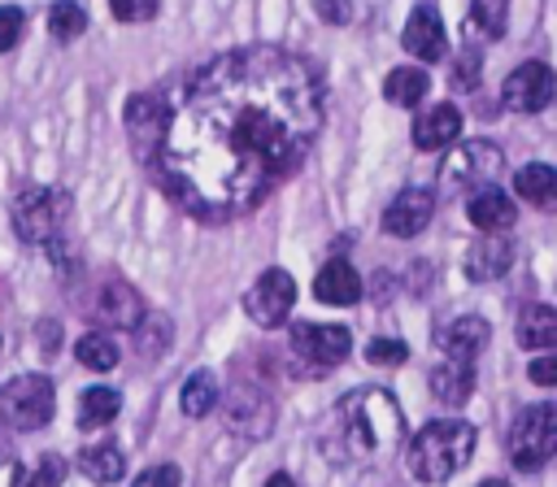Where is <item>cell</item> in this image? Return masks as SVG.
Instances as JSON below:
<instances>
[{"mask_svg": "<svg viewBox=\"0 0 557 487\" xmlns=\"http://www.w3.org/2000/svg\"><path fill=\"white\" fill-rule=\"evenodd\" d=\"M322 117L326 87L309 57L231 48L161 96V135L144 165L183 213L231 222L300 170Z\"/></svg>", "mask_w": 557, "mask_h": 487, "instance_id": "obj_1", "label": "cell"}, {"mask_svg": "<svg viewBox=\"0 0 557 487\" xmlns=\"http://www.w3.org/2000/svg\"><path fill=\"white\" fill-rule=\"evenodd\" d=\"M405 435L400 404L383 387H357L344 400L331 404L326 426H322V448L331 461H352V465H379L392 457V448Z\"/></svg>", "mask_w": 557, "mask_h": 487, "instance_id": "obj_2", "label": "cell"}, {"mask_svg": "<svg viewBox=\"0 0 557 487\" xmlns=\"http://www.w3.org/2000/svg\"><path fill=\"white\" fill-rule=\"evenodd\" d=\"M474 452V426L461 417H435L409 439V474L418 483L453 478Z\"/></svg>", "mask_w": 557, "mask_h": 487, "instance_id": "obj_3", "label": "cell"}, {"mask_svg": "<svg viewBox=\"0 0 557 487\" xmlns=\"http://www.w3.org/2000/svg\"><path fill=\"white\" fill-rule=\"evenodd\" d=\"M500 165H505V157H500V148L492 139H461L440 161V187L448 196H466V191L474 196L479 187H492L496 183Z\"/></svg>", "mask_w": 557, "mask_h": 487, "instance_id": "obj_4", "label": "cell"}, {"mask_svg": "<svg viewBox=\"0 0 557 487\" xmlns=\"http://www.w3.org/2000/svg\"><path fill=\"white\" fill-rule=\"evenodd\" d=\"M70 217V196L61 187H26L13 200V230L26 244H52Z\"/></svg>", "mask_w": 557, "mask_h": 487, "instance_id": "obj_5", "label": "cell"}, {"mask_svg": "<svg viewBox=\"0 0 557 487\" xmlns=\"http://www.w3.org/2000/svg\"><path fill=\"white\" fill-rule=\"evenodd\" d=\"M557 457V404H527L509 426V461L518 470H540Z\"/></svg>", "mask_w": 557, "mask_h": 487, "instance_id": "obj_6", "label": "cell"}, {"mask_svg": "<svg viewBox=\"0 0 557 487\" xmlns=\"http://www.w3.org/2000/svg\"><path fill=\"white\" fill-rule=\"evenodd\" d=\"M52 409H57V391H52V378H44V374H13L0 387V417L13 430L48 426Z\"/></svg>", "mask_w": 557, "mask_h": 487, "instance_id": "obj_7", "label": "cell"}, {"mask_svg": "<svg viewBox=\"0 0 557 487\" xmlns=\"http://www.w3.org/2000/svg\"><path fill=\"white\" fill-rule=\"evenodd\" d=\"M83 317L100 322V326H122V330H139L144 322V300L126 278H100L83 304Z\"/></svg>", "mask_w": 557, "mask_h": 487, "instance_id": "obj_8", "label": "cell"}, {"mask_svg": "<svg viewBox=\"0 0 557 487\" xmlns=\"http://www.w3.org/2000/svg\"><path fill=\"white\" fill-rule=\"evenodd\" d=\"M292 304H296V283H292L287 270H265V274L244 291V313H248L257 326H265V330L283 326L287 313H292Z\"/></svg>", "mask_w": 557, "mask_h": 487, "instance_id": "obj_9", "label": "cell"}, {"mask_svg": "<svg viewBox=\"0 0 557 487\" xmlns=\"http://www.w3.org/2000/svg\"><path fill=\"white\" fill-rule=\"evenodd\" d=\"M348 348H352V335L339 322H296L292 326V352L309 365L331 370V365L348 361Z\"/></svg>", "mask_w": 557, "mask_h": 487, "instance_id": "obj_10", "label": "cell"}, {"mask_svg": "<svg viewBox=\"0 0 557 487\" xmlns=\"http://www.w3.org/2000/svg\"><path fill=\"white\" fill-rule=\"evenodd\" d=\"M553 96H557V74L544 61H522L518 70H509L500 87V100L513 113H540L553 104Z\"/></svg>", "mask_w": 557, "mask_h": 487, "instance_id": "obj_11", "label": "cell"}, {"mask_svg": "<svg viewBox=\"0 0 557 487\" xmlns=\"http://www.w3.org/2000/svg\"><path fill=\"white\" fill-rule=\"evenodd\" d=\"M226 426L231 430H244L252 439L270 435L274 426V400L257 387V383H239L231 396H226Z\"/></svg>", "mask_w": 557, "mask_h": 487, "instance_id": "obj_12", "label": "cell"}, {"mask_svg": "<svg viewBox=\"0 0 557 487\" xmlns=\"http://www.w3.org/2000/svg\"><path fill=\"white\" fill-rule=\"evenodd\" d=\"M431 213H435V191L431 187H405L383 209V230L396 239H413L431 222Z\"/></svg>", "mask_w": 557, "mask_h": 487, "instance_id": "obj_13", "label": "cell"}, {"mask_svg": "<svg viewBox=\"0 0 557 487\" xmlns=\"http://www.w3.org/2000/svg\"><path fill=\"white\" fill-rule=\"evenodd\" d=\"M400 43L418 61H444L448 57V35H444V22H440V9L435 4H418L409 13V22H405Z\"/></svg>", "mask_w": 557, "mask_h": 487, "instance_id": "obj_14", "label": "cell"}, {"mask_svg": "<svg viewBox=\"0 0 557 487\" xmlns=\"http://www.w3.org/2000/svg\"><path fill=\"white\" fill-rule=\"evenodd\" d=\"M487 339H492V326L479 313H461V317H453L435 330V348L453 361H474L487 348Z\"/></svg>", "mask_w": 557, "mask_h": 487, "instance_id": "obj_15", "label": "cell"}, {"mask_svg": "<svg viewBox=\"0 0 557 487\" xmlns=\"http://www.w3.org/2000/svg\"><path fill=\"white\" fill-rule=\"evenodd\" d=\"M457 135H461V109L457 104H431L413 117V148L418 152L453 148Z\"/></svg>", "mask_w": 557, "mask_h": 487, "instance_id": "obj_16", "label": "cell"}, {"mask_svg": "<svg viewBox=\"0 0 557 487\" xmlns=\"http://www.w3.org/2000/svg\"><path fill=\"white\" fill-rule=\"evenodd\" d=\"M466 217H470L483 235H500V230H509V226L518 222V209H513V200L492 183V187H479V191L466 200Z\"/></svg>", "mask_w": 557, "mask_h": 487, "instance_id": "obj_17", "label": "cell"}, {"mask_svg": "<svg viewBox=\"0 0 557 487\" xmlns=\"http://www.w3.org/2000/svg\"><path fill=\"white\" fill-rule=\"evenodd\" d=\"M509 265H513V239H500V235H487V239L470 244V252H466V278H474V283H492Z\"/></svg>", "mask_w": 557, "mask_h": 487, "instance_id": "obj_18", "label": "cell"}, {"mask_svg": "<svg viewBox=\"0 0 557 487\" xmlns=\"http://www.w3.org/2000/svg\"><path fill=\"white\" fill-rule=\"evenodd\" d=\"M313 296L322 304H352V300H361V278L344 257H331L313 278Z\"/></svg>", "mask_w": 557, "mask_h": 487, "instance_id": "obj_19", "label": "cell"}, {"mask_svg": "<svg viewBox=\"0 0 557 487\" xmlns=\"http://www.w3.org/2000/svg\"><path fill=\"white\" fill-rule=\"evenodd\" d=\"M126 130L135 139V157L148 161L157 135H161V96H135L126 104Z\"/></svg>", "mask_w": 557, "mask_h": 487, "instance_id": "obj_20", "label": "cell"}, {"mask_svg": "<svg viewBox=\"0 0 557 487\" xmlns=\"http://www.w3.org/2000/svg\"><path fill=\"white\" fill-rule=\"evenodd\" d=\"M474 391V361H453L444 357L435 370H431V396L440 404H466Z\"/></svg>", "mask_w": 557, "mask_h": 487, "instance_id": "obj_21", "label": "cell"}, {"mask_svg": "<svg viewBox=\"0 0 557 487\" xmlns=\"http://www.w3.org/2000/svg\"><path fill=\"white\" fill-rule=\"evenodd\" d=\"M513 191H518L527 204L553 213V209H557V170L544 165V161H531V165H522V170L513 174Z\"/></svg>", "mask_w": 557, "mask_h": 487, "instance_id": "obj_22", "label": "cell"}, {"mask_svg": "<svg viewBox=\"0 0 557 487\" xmlns=\"http://www.w3.org/2000/svg\"><path fill=\"white\" fill-rule=\"evenodd\" d=\"M518 344L522 348H557V309L553 304H527L518 313Z\"/></svg>", "mask_w": 557, "mask_h": 487, "instance_id": "obj_23", "label": "cell"}, {"mask_svg": "<svg viewBox=\"0 0 557 487\" xmlns=\"http://www.w3.org/2000/svg\"><path fill=\"white\" fill-rule=\"evenodd\" d=\"M78 470L91 478V483H117L126 474V457L117 444H91L78 452Z\"/></svg>", "mask_w": 557, "mask_h": 487, "instance_id": "obj_24", "label": "cell"}, {"mask_svg": "<svg viewBox=\"0 0 557 487\" xmlns=\"http://www.w3.org/2000/svg\"><path fill=\"white\" fill-rule=\"evenodd\" d=\"M117 409H122V396L113 387H87L78 396V426L83 430H100V426H109L117 417Z\"/></svg>", "mask_w": 557, "mask_h": 487, "instance_id": "obj_25", "label": "cell"}, {"mask_svg": "<svg viewBox=\"0 0 557 487\" xmlns=\"http://www.w3.org/2000/svg\"><path fill=\"white\" fill-rule=\"evenodd\" d=\"M426 87H431V78H426V70H418V65H396V70L383 78V96H387L392 104H400V109L418 104V100L426 96Z\"/></svg>", "mask_w": 557, "mask_h": 487, "instance_id": "obj_26", "label": "cell"}, {"mask_svg": "<svg viewBox=\"0 0 557 487\" xmlns=\"http://www.w3.org/2000/svg\"><path fill=\"white\" fill-rule=\"evenodd\" d=\"M178 404H183V413H187V417H205V413L218 404V378H213L209 370H196V374H187Z\"/></svg>", "mask_w": 557, "mask_h": 487, "instance_id": "obj_27", "label": "cell"}, {"mask_svg": "<svg viewBox=\"0 0 557 487\" xmlns=\"http://www.w3.org/2000/svg\"><path fill=\"white\" fill-rule=\"evenodd\" d=\"M74 357L87 365V370H113L117 365V344L104 335V330H87L78 344H74Z\"/></svg>", "mask_w": 557, "mask_h": 487, "instance_id": "obj_28", "label": "cell"}, {"mask_svg": "<svg viewBox=\"0 0 557 487\" xmlns=\"http://www.w3.org/2000/svg\"><path fill=\"white\" fill-rule=\"evenodd\" d=\"M470 26L483 39H500L509 26V0H470Z\"/></svg>", "mask_w": 557, "mask_h": 487, "instance_id": "obj_29", "label": "cell"}, {"mask_svg": "<svg viewBox=\"0 0 557 487\" xmlns=\"http://www.w3.org/2000/svg\"><path fill=\"white\" fill-rule=\"evenodd\" d=\"M48 30H52L61 43L78 39V35L87 30V13H83V4H74V0H57V4L48 9Z\"/></svg>", "mask_w": 557, "mask_h": 487, "instance_id": "obj_30", "label": "cell"}, {"mask_svg": "<svg viewBox=\"0 0 557 487\" xmlns=\"http://www.w3.org/2000/svg\"><path fill=\"white\" fill-rule=\"evenodd\" d=\"M61 478H65V461H61L57 452H48V457H39L35 465L17 470V474H13V487H61Z\"/></svg>", "mask_w": 557, "mask_h": 487, "instance_id": "obj_31", "label": "cell"}, {"mask_svg": "<svg viewBox=\"0 0 557 487\" xmlns=\"http://www.w3.org/2000/svg\"><path fill=\"white\" fill-rule=\"evenodd\" d=\"M479 52L474 48H461L457 57H453V70H448V87L453 91H474L479 87Z\"/></svg>", "mask_w": 557, "mask_h": 487, "instance_id": "obj_32", "label": "cell"}, {"mask_svg": "<svg viewBox=\"0 0 557 487\" xmlns=\"http://www.w3.org/2000/svg\"><path fill=\"white\" fill-rule=\"evenodd\" d=\"M366 361L370 365H405L409 361V348L400 339H370L366 344Z\"/></svg>", "mask_w": 557, "mask_h": 487, "instance_id": "obj_33", "label": "cell"}, {"mask_svg": "<svg viewBox=\"0 0 557 487\" xmlns=\"http://www.w3.org/2000/svg\"><path fill=\"white\" fill-rule=\"evenodd\" d=\"M22 26H26V13H22L17 4H0V52L17 48V39H22Z\"/></svg>", "mask_w": 557, "mask_h": 487, "instance_id": "obj_34", "label": "cell"}, {"mask_svg": "<svg viewBox=\"0 0 557 487\" xmlns=\"http://www.w3.org/2000/svg\"><path fill=\"white\" fill-rule=\"evenodd\" d=\"M109 9L117 22H148V17H157L161 0H109Z\"/></svg>", "mask_w": 557, "mask_h": 487, "instance_id": "obj_35", "label": "cell"}, {"mask_svg": "<svg viewBox=\"0 0 557 487\" xmlns=\"http://www.w3.org/2000/svg\"><path fill=\"white\" fill-rule=\"evenodd\" d=\"M135 487H183V474H178V465H152L135 478Z\"/></svg>", "mask_w": 557, "mask_h": 487, "instance_id": "obj_36", "label": "cell"}, {"mask_svg": "<svg viewBox=\"0 0 557 487\" xmlns=\"http://www.w3.org/2000/svg\"><path fill=\"white\" fill-rule=\"evenodd\" d=\"M527 378L540 383V387H557V352H553V357H535V361L527 365Z\"/></svg>", "mask_w": 557, "mask_h": 487, "instance_id": "obj_37", "label": "cell"}, {"mask_svg": "<svg viewBox=\"0 0 557 487\" xmlns=\"http://www.w3.org/2000/svg\"><path fill=\"white\" fill-rule=\"evenodd\" d=\"M313 4H318V17L331 26H344L352 17V0H313Z\"/></svg>", "mask_w": 557, "mask_h": 487, "instance_id": "obj_38", "label": "cell"}, {"mask_svg": "<svg viewBox=\"0 0 557 487\" xmlns=\"http://www.w3.org/2000/svg\"><path fill=\"white\" fill-rule=\"evenodd\" d=\"M265 487H296V483H292L287 474H270V478H265Z\"/></svg>", "mask_w": 557, "mask_h": 487, "instance_id": "obj_39", "label": "cell"}, {"mask_svg": "<svg viewBox=\"0 0 557 487\" xmlns=\"http://www.w3.org/2000/svg\"><path fill=\"white\" fill-rule=\"evenodd\" d=\"M479 487H509L505 478H487V483H479Z\"/></svg>", "mask_w": 557, "mask_h": 487, "instance_id": "obj_40", "label": "cell"}]
</instances>
